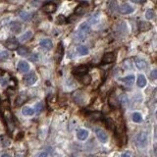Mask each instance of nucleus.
<instances>
[{
    "mask_svg": "<svg viewBox=\"0 0 157 157\" xmlns=\"http://www.w3.org/2000/svg\"><path fill=\"white\" fill-rule=\"evenodd\" d=\"M4 120H5V122H6V126H7L8 131H9L10 133H12L15 129V123H14L13 116H12V114H11L10 111L4 112Z\"/></svg>",
    "mask_w": 157,
    "mask_h": 157,
    "instance_id": "nucleus-1",
    "label": "nucleus"
},
{
    "mask_svg": "<svg viewBox=\"0 0 157 157\" xmlns=\"http://www.w3.org/2000/svg\"><path fill=\"white\" fill-rule=\"evenodd\" d=\"M135 143L139 147H144L147 143V135L143 132L137 133L135 137Z\"/></svg>",
    "mask_w": 157,
    "mask_h": 157,
    "instance_id": "nucleus-2",
    "label": "nucleus"
},
{
    "mask_svg": "<svg viewBox=\"0 0 157 157\" xmlns=\"http://www.w3.org/2000/svg\"><path fill=\"white\" fill-rule=\"evenodd\" d=\"M95 135H96L97 139H98V140L100 141V143H106L108 141V136H107V133H106L105 131H103L102 129L96 128L95 129Z\"/></svg>",
    "mask_w": 157,
    "mask_h": 157,
    "instance_id": "nucleus-3",
    "label": "nucleus"
},
{
    "mask_svg": "<svg viewBox=\"0 0 157 157\" xmlns=\"http://www.w3.org/2000/svg\"><path fill=\"white\" fill-rule=\"evenodd\" d=\"M88 72V67L86 65H80L73 69V74L77 76H84Z\"/></svg>",
    "mask_w": 157,
    "mask_h": 157,
    "instance_id": "nucleus-4",
    "label": "nucleus"
},
{
    "mask_svg": "<svg viewBox=\"0 0 157 157\" xmlns=\"http://www.w3.org/2000/svg\"><path fill=\"white\" fill-rule=\"evenodd\" d=\"M115 60H116L115 53L108 52V53H105L103 55V57H102V60H101V63H102V64H110V63H113Z\"/></svg>",
    "mask_w": 157,
    "mask_h": 157,
    "instance_id": "nucleus-5",
    "label": "nucleus"
},
{
    "mask_svg": "<svg viewBox=\"0 0 157 157\" xmlns=\"http://www.w3.org/2000/svg\"><path fill=\"white\" fill-rule=\"evenodd\" d=\"M18 42H19L18 39H16L15 37H11L9 39H7V41L5 42V46L10 50H16L18 49V45H19Z\"/></svg>",
    "mask_w": 157,
    "mask_h": 157,
    "instance_id": "nucleus-6",
    "label": "nucleus"
},
{
    "mask_svg": "<svg viewBox=\"0 0 157 157\" xmlns=\"http://www.w3.org/2000/svg\"><path fill=\"white\" fill-rule=\"evenodd\" d=\"M57 9V5L55 3H51V2H47L44 5L42 6V10L45 12V13L48 14H52L54 13Z\"/></svg>",
    "mask_w": 157,
    "mask_h": 157,
    "instance_id": "nucleus-7",
    "label": "nucleus"
},
{
    "mask_svg": "<svg viewBox=\"0 0 157 157\" xmlns=\"http://www.w3.org/2000/svg\"><path fill=\"white\" fill-rule=\"evenodd\" d=\"M25 82L27 85H34L37 82V74H35L34 72H31L30 74H27V76L25 77Z\"/></svg>",
    "mask_w": 157,
    "mask_h": 157,
    "instance_id": "nucleus-8",
    "label": "nucleus"
},
{
    "mask_svg": "<svg viewBox=\"0 0 157 157\" xmlns=\"http://www.w3.org/2000/svg\"><path fill=\"white\" fill-rule=\"evenodd\" d=\"M88 3H81L80 5H78L76 7V9H75V15H77V16H82V15H84L85 13V11L88 10Z\"/></svg>",
    "mask_w": 157,
    "mask_h": 157,
    "instance_id": "nucleus-9",
    "label": "nucleus"
},
{
    "mask_svg": "<svg viewBox=\"0 0 157 157\" xmlns=\"http://www.w3.org/2000/svg\"><path fill=\"white\" fill-rule=\"evenodd\" d=\"M119 11L121 14H124V15H127V14H131L133 12V8L129 5L128 3H123L119 8Z\"/></svg>",
    "mask_w": 157,
    "mask_h": 157,
    "instance_id": "nucleus-10",
    "label": "nucleus"
},
{
    "mask_svg": "<svg viewBox=\"0 0 157 157\" xmlns=\"http://www.w3.org/2000/svg\"><path fill=\"white\" fill-rule=\"evenodd\" d=\"M17 68L21 73H27L30 71V65L26 61H20L18 63Z\"/></svg>",
    "mask_w": 157,
    "mask_h": 157,
    "instance_id": "nucleus-11",
    "label": "nucleus"
},
{
    "mask_svg": "<svg viewBox=\"0 0 157 157\" xmlns=\"http://www.w3.org/2000/svg\"><path fill=\"white\" fill-rule=\"evenodd\" d=\"M88 118L90 120H93V121H101L104 119L102 113L99 111H93V112L88 113Z\"/></svg>",
    "mask_w": 157,
    "mask_h": 157,
    "instance_id": "nucleus-12",
    "label": "nucleus"
},
{
    "mask_svg": "<svg viewBox=\"0 0 157 157\" xmlns=\"http://www.w3.org/2000/svg\"><path fill=\"white\" fill-rule=\"evenodd\" d=\"M108 102H109V105L111 106V107H113V108H116V107L119 106V99L117 98L116 94L114 92H112L111 94H110Z\"/></svg>",
    "mask_w": 157,
    "mask_h": 157,
    "instance_id": "nucleus-13",
    "label": "nucleus"
},
{
    "mask_svg": "<svg viewBox=\"0 0 157 157\" xmlns=\"http://www.w3.org/2000/svg\"><path fill=\"white\" fill-rule=\"evenodd\" d=\"M39 44H40V46L43 47V48L46 49V50H49V49H51L53 47V43H52V41H51L49 38L41 39Z\"/></svg>",
    "mask_w": 157,
    "mask_h": 157,
    "instance_id": "nucleus-14",
    "label": "nucleus"
},
{
    "mask_svg": "<svg viewBox=\"0 0 157 157\" xmlns=\"http://www.w3.org/2000/svg\"><path fill=\"white\" fill-rule=\"evenodd\" d=\"M9 26H10L11 30L13 31V33H19V31L21 30V29H22L21 23L18 22V21H13V22H11Z\"/></svg>",
    "mask_w": 157,
    "mask_h": 157,
    "instance_id": "nucleus-15",
    "label": "nucleus"
},
{
    "mask_svg": "<svg viewBox=\"0 0 157 157\" xmlns=\"http://www.w3.org/2000/svg\"><path fill=\"white\" fill-rule=\"evenodd\" d=\"M33 31L31 30H27L25 34H23L21 37H19V41L20 42H26L27 40H30V39L33 37Z\"/></svg>",
    "mask_w": 157,
    "mask_h": 157,
    "instance_id": "nucleus-16",
    "label": "nucleus"
},
{
    "mask_svg": "<svg viewBox=\"0 0 157 157\" xmlns=\"http://www.w3.org/2000/svg\"><path fill=\"white\" fill-rule=\"evenodd\" d=\"M135 63H136V66L137 69L139 70H143L147 67V63L146 61L144 60V59H141V58H136L135 60Z\"/></svg>",
    "mask_w": 157,
    "mask_h": 157,
    "instance_id": "nucleus-17",
    "label": "nucleus"
},
{
    "mask_svg": "<svg viewBox=\"0 0 157 157\" xmlns=\"http://www.w3.org/2000/svg\"><path fill=\"white\" fill-rule=\"evenodd\" d=\"M77 136L80 140H85L88 136V131H86L85 129H81L78 130L77 133Z\"/></svg>",
    "mask_w": 157,
    "mask_h": 157,
    "instance_id": "nucleus-18",
    "label": "nucleus"
},
{
    "mask_svg": "<svg viewBox=\"0 0 157 157\" xmlns=\"http://www.w3.org/2000/svg\"><path fill=\"white\" fill-rule=\"evenodd\" d=\"M151 29V24L145 21H140L139 23V30L140 31H146Z\"/></svg>",
    "mask_w": 157,
    "mask_h": 157,
    "instance_id": "nucleus-19",
    "label": "nucleus"
},
{
    "mask_svg": "<svg viewBox=\"0 0 157 157\" xmlns=\"http://www.w3.org/2000/svg\"><path fill=\"white\" fill-rule=\"evenodd\" d=\"M78 31L85 34V35H88V34L90 31V26L88 25V23H82L81 24V26L78 27Z\"/></svg>",
    "mask_w": 157,
    "mask_h": 157,
    "instance_id": "nucleus-20",
    "label": "nucleus"
},
{
    "mask_svg": "<svg viewBox=\"0 0 157 157\" xmlns=\"http://www.w3.org/2000/svg\"><path fill=\"white\" fill-rule=\"evenodd\" d=\"M116 30L119 34H123L127 33V25H126L125 22H120L116 27Z\"/></svg>",
    "mask_w": 157,
    "mask_h": 157,
    "instance_id": "nucleus-21",
    "label": "nucleus"
},
{
    "mask_svg": "<svg viewBox=\"0 0 157 157\" xmlns=\"http://www.w3.org/2000/svg\"><path fill=\"white\" fill-rule=\"evenodd\" d=\"M146 78L143 76V75H139L137 77V80H136V85L139 88H144L146 85Z\"/></svg>",
    "mask_w": 157,
    "mask_h": 157,
    "instance_id": "nucleus-22",
    "label": "nucleus"
},
{
    "mask_svg": "<svg viewBox=\"0 0 157 157\" xmlns=\"http://www.w3.org/2000/svg\"><path fill=\"white\" fill-rule=\"evenodd\" d=\"M121 81L129 85H132L133 82H135V76H133V75H129V76L121 78Z\"/></svg>",
    "mask_w": 157,
    "mask_h": 157,
    "instance_id": "nucleus-23",
    "label": "nucleus"
},
{
    "mask_svg": "<svg viewBox=\"0 0 157 157\" xmlns=\"http://www.w3.org/2000/svg\"><path fill=\"white\" fill-rule=\"evenodd\" d=\"M26 100H27V95H26V93H24V92L20 93L19 96L17 97V99H16V105H17V106H21Z\"/></svg>",
    "mask_w": 157,
    "mask_h": 157,
    "instance_id": "nucleus-24",
    "label": "nucleus"
},
{
    "mask_svg": "<svg viewBox=\"0 0 157 157\" xmlns=\"http://www.w3.org/2000/svg\"><path fill=\"white\" fill-rule=\"evenodd\" d=\"M63 53H64V49H63V45H62V43H60L58 46V49L56 51V60L57 62H60L61 61V59L63 57Z\"/></svg>",
    "mask_w": 157,
    "mask_h": 157,
    "instance_id": "nucleus-25",
    "label": "nucleus"
},
{
    "mask_svg": "<svg viewBox=\"0 0 157 157\" xmlns=\"http://www.w3.org/2000/svg\"><path fill=\"white\" fill-rule=\"evenodd\" d=\"M19 16L22 20H24V21H30V20L31 19V17H33V15H31L30 13H29V12H26V11L20 12Z\"/></svg>",
    "mask_w": 157,
    "mask_h": 157,
    "instance_id": "nucleus-26",
    "label": "nucleus"
},
{
    "mask_svg": "<svg viewBox=\"0 0 157 157\" xmlns=\"http://www.w3.org/2000/svg\"><path fill=\"white\" fill-rule=\"evenodd\" d=\"M34 110L33 108H30V106H24V107L22 108V113L23 115L25 116H31L34 114Z\"/></svg>",
    "mask_w": 157,
    "mask_h": 157,
    "instance_id": "nucleus-27",
    "label": "nucleus"
},
{
    "mask_svg": "<svg viewBox=\"0 0 157 157\" xmlns=\"http://www.w3.org/2000/svg\"><path fill=\"white\" fill-rule=\"evenodd\" d=\"M77 52L82 56H84V55L88 54V48L85 45H78L77 47Z\"/></svg>",
    "mask_w": 157,
    "mask_h": 157,
    "instance_id": "nucleus-28",
    "label": "nucleus"
},
{
    "mask_svg": "<svg viewBox=\"0 0 157 157\" xmlns=\"http://www.w3.org/2000/svg\"><path fill=\"white\" fill-rule=\"evenodd\" d=\"M18 54L19 55H21V56H27V55L30 54V49L29 48H27V47H18Z\"/></svg>",
    "mask_w": 157,
    "mask_h": 157,
    "instance_id": "nucleus-29",
    "label": "nucleus"
},
{
    "mask_svg": "<svg viewBox=\"0 0 157 157\" xmlns=\"http://www.w3.org/2000/svg\"><path fill=\"white\" fill-rule=\"evenodd\" d=\"M81 82L85 85H89L90 82H91V77H90L89 75H88V74L84 75V76H81Z\"/></svg>",
    "mask_w": 157,
    "mask_h": 157,
    "instance_id": "nucleus-30",
    "label": "nucleus"
},
{
    "mask_svg": "<svg viewBox=\"0 0 157 157\" xmlns=\"http://www.w3.org/2000/svg\"><path fill=\"white\" fill-rule=\"evenodd\" d=\"M132 119L133 122H136V123H139V122L143 121V116H141V114L139 113V112H135L133 113L132 115Z\"/></svg>",
    "mask_w": 157,
    "mask_h": 157,
    "instance_id": "nucleus-31",
    "label": "nucleus"
},
{
    "mask_svg": "<svg viewBox=\"0 0 157 157\" xmlns=\"http://www.w3.org/2000/svg\"><path fill=\"white\" fill-rule=\"evenodd\" d=\"M98 21H99V13H94L89 17L88 22L90 24H96Z\"/></svg>",
    "mask_w": 157,
    "mask_h": 157,
    "instance_id": "nucleus-32",
    "label": "nucleus"
},
{
    "mask_svg": "<svg viewBox=\"0 0 157 157\" xmlns=\"http://www.w3.org/2000/svg\"><path fill=\"white\" fill-rule=\"evenodd\" d=\"M108 9L111 12H114L118 9V5H117V2L115 1V0H111V1L108 3Z\"/></svg>",
    "mask_w": 157,
    "mask_h": 157,
    "instance_id": "nucleus-33",
    "label": "nucleus"
},
{
    "mask_svg": "<svg viewBox=\"0 0 157 157\" xmlns=\"http://www.w3.org/2000/svg\"><path fill=\"white\" fill-rule=\"evenodd\" d=\"M10 78L8 76H1L0 77V85L2 86H6L8 84H9Z\"/></svg>",
    "mask_w": 157,
    "mask_h": 157,
    "instance_id": "nucleus-34",
    "label": "nucleus"
},
{
    "mask_svg": "<svg viewBox=\"0 0 157 157\" xmlns=\"http://www.w3.org/2000/svg\"><path fill=\"white\" fill-rule=\"evenodd\" d=\"M85 37H86V35L85 34H82V33H81V31H78V30L76 33V34H75V38H76L78 41H82L85 38Z\"/></svg>",
    "mask_w": 157,
    "mask_h": 157,
    "instance_id": "nucleus-35",
    "label": "nucleus"
},
{
    "mask_svg": "<svg viewBox=\"0 0 157 157\" xmlns=\"http://www.w3.org/2000/svg\"><path fill=\"white\" fill-rule=\"evenodd\" d=\"M154 17H155V12L153 11V10L149 9V10H147L146 12H145V18H146V19L151 20V19H153Z\"/></svg>",
    "mask_w": 157,
    "mask_h": 157,
    "instance_id": "nucleus-36",
    "label": "nucleus"
},
{
    "mask_svg": "<svg viewBox=\"0 0 157 157\" xmlns=\"http://www.w3.org/2000/svg\"><path fill=\"white\" fill-rule=\"evenodd\" d=\"M106 126H107L108 129H110V130L115 129V123H114V121L112 119H110V118L106 119Z\"/></svg>",
    "mask_w": 157,
    "mask_h": 157,
    "instance_id": "nucleus-37",
    "label": "nucleus"
},
{
    "mask_svg": "<svg viewBox=\"0 0 157 157\" xmlns=\"http://www.w3.org/2000/svg\"><path fill=\"white\" fill-rule=\"evenodd\" d=\"M43 109V104L41 103V102H38V103L35 104L34 106V112L37 114H40V112L42 111Z\"/></svg>",
    "mask_w": 157,
    "mask_h": 157,
    "instance_id": "nucleus-38",
    "label": "nucleus"
},
{
    "mask_svg": "<svg viewBox=\"0 0 157 157\" xmlns=\"http://www.w3.org/2000/svg\"><path fill=\"white\" fill-rule=\"evenodd\" d=\"M9 58V53L7 51H0V61H5Z\"/></svg>",
    "mask_w": 157,
    "mask_h": 157,
    "instance_id": "nucleus-39",
    "label": "nucleus"
},
{
    "mask_svg": "<svg viewBox=\"0 0 157 157\" xmlns=\"http://www.w3.org/2000/svg\"><path fill=\"white\" fill-rule=\"evenodd\" d=\"M65 22V17L63 15H60V16H58V18H57V23L58 24H62V23H64Z\"/></svg>",
    "mask_w": 157,
    "mask_h": 157,
    "instance_id": "nucleus-40",
    "label": "nucleus"
},
{
    "mask_svg": "<svg viewBox=\"0 0 157 157\" xmlns=\"http://www.w3.org/2000/svg\"><path fill=\"white\" fill-rule=\"evenodd\" d=\"M150 77H151V78H153V80H156L157 78V69L152 71L151 74H150Z\"/></svg>",
    "mask_w": 157,
    "mask_h": 157,
    "instance_id": "nucleus-41",
    "label": "nucleus"
},
{
    "mask_svg": "<svg viewBox=\"0 0 157 157\" xmlns=\"http://www.w3.org/2000/svg\"><path fill=\"white\" fill-rule=\"evenodd\" d=\"M131 1L133 3H136V4H143L146 1V0H131Z\"/></svg>",
    "mask_w": 157,
    "mask_h": 157,
    "instance_id": "nucleus-42",
    "label": "nucleus"
},
{
    "mask_svg": "<svg viewBox=\"0 0 157 157\" xmlns=\"http://www.w3.org/2000/svg\"><path fill=\"white\" fill-rule=\"evenodd\" d=\"M37 60V54H34V55H31V57H30V61L35 62Z\"/></svg>",
    "mask_w": 157,
    "mask_h": 157,
    "instance_id": "nucleus-43",
    "label": "nucleus"
},
{
    "mask_svg": "<svg viewBox=\"0 0 157 157\" xmlns=\"http://www.w3.org/2000/svg\"><path fill=\"white\" fill-rule=\"evenodd\" d=\"M37 157H47V153L46 152H41V153H39V155Z\"/></svg>",
    "mask_w": 157,
    "mask_h": 157,
    "instance_id": "nucleus-44",
    "label": "nucleus"
},
{
    "mask_svg": "<svg viewBox=\"0 0 157 157\" xmlns=\"http://www.w3.org/2000/svg\"><path fill=\"white\" fill-rule=\"evenodd\" d=\"M121 157H131V154H130L129 152H125L124 154H122Z\"/></svg>",
    "mask_w": 157,
    "mask_h": 157,
    "instance_id": "nucleus-45",
    "label": "nucleus"
},
{
    "mask_svg": "<svg viewBox=\"0 0 157 157\" xmlns=\"http://www.w3.org/2000/svg\"><path fill=\"white\" fill-rule=\"evenodd\" d=\"M2 157H10V155H8V154H3Z\"/></svg>",
    "mask_w": 157,
    "mask_h": 157,
    "instance_id": "nucleus-46",
    "label": "nucleus"
},
{
    "mask_svg": "<svg viewBox=\"0 0 157 157\" xmlns=\"http://www.w3.org/2000/svg\"><path fill=\"white\" fill-rule=\"evenodd\" d=\"M154 151H155V153H156V154H157V147L155 148V150H154Z\"/></svg>",
    "mask_w": 157,
    "mask_h": 157,
    "instance_id": "nucleus-47",
    "label": "nucleus"
},
{
    "mask_svg": "<svg viewBox=\"0 0 157 157\" xmlns=\"http://www.w3.org/2000/svg\"><path fill=\"white\" fill-rule=\"evenodd\" d=\"M155 116H156V119H157V111H156V113H155Z\"/></svg>",
    "mask_w": 157,
    "mask_h": 157,
    "instance_id": "nucleus-48",
    "label": "nucleus"
}]
</instances>
